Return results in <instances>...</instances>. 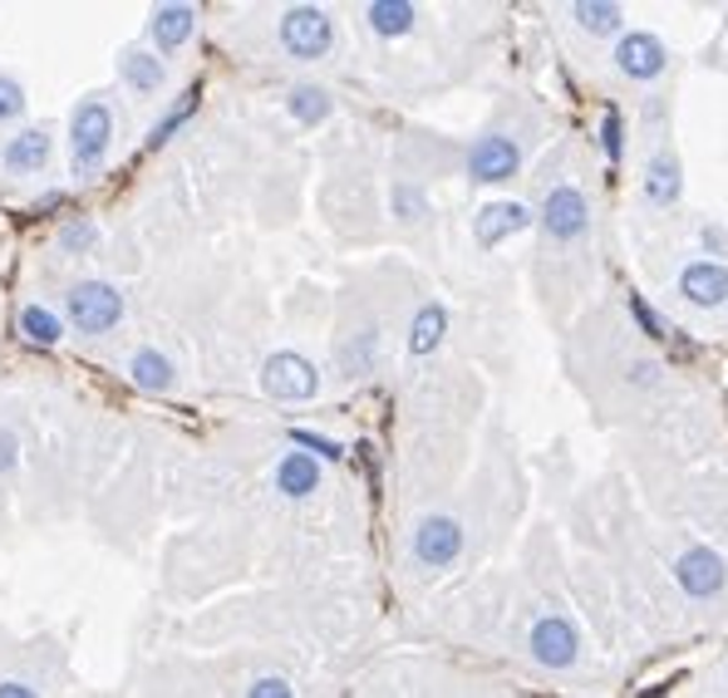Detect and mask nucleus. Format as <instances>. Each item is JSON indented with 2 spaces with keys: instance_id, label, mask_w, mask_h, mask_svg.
Wrapping results in <instances>:
<instances>
[{
  "instance_id": "obj_23",
  "label": "nucleus",
  "mask_w": 728,
  "mask_h": 698,
  "mask_svg": "<svg viewBox=\"0 0 728 698\" xmlns=\"http://www.w3.org/2000/svg\"><path fill=\"white\" fill-rule=\"evenodd\" d=\"M572 15L582 30H590V35H620V25H626L620 6H606V0H576Z\"/></svg>"
},
{
  "instance_id": "obj_26",
  "label": "nucleus",
  "mask_w": 728,
  "mask_h": 698,
  "mask_svg": "<svg viewBox=\"0 0 728 698\" xmlns=\"http://www.w3.org/2000/svg\"><path fill=\"white\" fill-rule=\"evenodd\" d=\"M600 153L610 157V167H620V157H626V119H620V109H606V119H600Z\"/></svg>"
},
{
  "instance_id": "obj_30",
  "label": "nucleus",
  "mask_w": 728,
  "mask_h": 698,
  "mask_svg": "<svg viewBox=\"0 0 728 698\" xmlns=\"http://www.w3.org/2000/svg\"><path fill=\"white\" fill-rule=\"evenodd\" d=\"M94 237H99V227H94L89 217H79V221H65V231H59V247H65V251H89Z\"/></svg>"
},
{
  "instance_id": "obj_2",
  "label": "nucleus",
  "mask_w": 728,
  "mask_h": 698,
  "mask_svg": "<svg viewBox=\"0 0 728 698\" xmlns=\"http://www.w3.org/2000/svg\"><path fill=\"white\" fill-rule=\"evenodd\" d=\"M65 310H69V325H74V330H84V335H109L113 325L123 320V295L113 291L109 281H79V285H69Z\"/></svg>"
},
{
  "instance_id": "obj_33",
  "label": "nucleus",
  "mask_w": 728,
  "mask_h": 698,
  "mask_svg": "<svg viewBox=\"0 0 728 698\" xmlns=\"http://www.w3.org/2000/svg\"><path fill=\"white\" fill-rule=\"evenodd\" d=\"M15 458H20V443H15V433H10V428H0V478H6V472L15 468Z\"/></svg>"
},
{
  "instance_id": "obj_12",
  "label": "nucleus",
  "mask_w": 728,
  "mask_h": 698,
  "mask_svg": "<svg viewBox=\"0 0 728 698\" xmlns=\"http://www.w3.org/2000/svg\"><path fill=\"white\" fill-rule=\"evenodd\" d=\"M526 227H532V207H522V203H488L478 217H472V237H478V247H488V251Z\"/></svg>"
},
{
  "instance_id": "obj_6",
  "label": "nucleus",
  "mask_w": 728,
  "mask_h": 698,
  "mask_svg": "<svg viewBox=\"0 0 728 698\" xmlns=\"http://www.w3.org/2000/svg\"><path fill=\"white\" fill-rule=\"evenodd\" d=\"M522 173V148H517L508 133H478L468 143V177L482 187L492 183H512Z\"/></svg>"
},
{
  "instance_id": "obj_37",
  "label": "nucleus",
  "mask_w": 728,
  "mask_h": 698,
  "mask_svg": "<svg viewBox=\"0 0 728 698\" xmlns=\"http://www.w3.org/2000/svg\"><path fill=\"white\" fill-rule=\"evenodd\" d=\"M664 694H670V689H655V694H640V698H664Z\"/></svg>"
},
{
  "instance_id": "obj_21",
  "label": "nucleus",
  "mask_w": 728,
  "mask_h": 698,
  "mask_svg": "<svg viewBox=\"0 0 728 698\" xmlns=\"http://www.w3.org/2000/svg\"><path fill=\"white\" fill-rule=\"evenodd\" d=\"M286 109H291V119H295V123L315 129V123L330 119V94H325L320 84H295L291 99H286Z\"/></svg>"
},
{
  "instance_id": "obj_17",
  "label": "nucleus",
  "mask_w": 728,
  "mask_h": 698,
  "mask_svg": "<svg viewBox=\"0 0 728 698\" xmlns=\"http://www.w3.org/2000/svg\"><path fill=\"white\" fill-rule=\"evenodd\" d=\"M276 488H281V497H311L320 488V468H315L311 452H286L276 462Z\"/></svg>"
},
{
  "instance_id": "obj_35",
  "label": "nucleus",
  "mask_w": 728,
  "mask_h": 698,
  "mask_svg": "<svg viewBox=\"0 0 728 698\" xmlns=\"http://www.w3.org/2000/svg\"><path fill=\"white\" fill-rule=\"evenodd\" d=\"M0 698H40V694L30 689V684H20V679H6L0 684Z\"/></svg>"
},
{
  "instance_id": "obj_5",
  "label": "nucleus",
  "mask_w": 728,
  "mask_h": 698,
  "mask_svg": "<svg viewBox=\"0 0 728 698\" xmlns=\"http://www.w3.org/2000/svg\"><path fill=\"white\" fill-rule=\"evenodd\" d=\"M536 221H542V231L552 241H562V247L582 241L586 231H590V203H586V193H582V187H572V183L552 187V193H546V203H542V211H536Z\"/></svg>"
},
{
  "instance_id": "obj_13",
  "label": "nucleus",
  "mask_w": 728,
  "mask_h": 698,
  "mask_svg": "<svg viewBox=\"0 0 728 698\" xmlns=\"http://www.w3.org/2000/svg\"><path fill=\"white\" fill-rule=\"evenodd\" d=\"M153 45L163 50V55H173V50H183L187 40H193L197 30V10L193 6H157L153 10Z\"/></svg>"
},
{
  "instance_id": "obj_22",
  "label": "nucleus",
  "mask_w": 728,
  "mask_h": 698,
  "mask_svg": "<svg viewBox=\"0 0 728 698\" xmlns=\"http://www.w3.org/2000/svg\"><path fill=\"white\" fill-rule=\"evenodd\" d=\"M20 335H25L30 345L50 349V345L65 340V325H59V315L45 310V305H25V310H20Z\"/></svg>"
},
{
  "instance_id": "obj_19",
  "label": "nucleus",
  "mask_w": 728,
  "mask_h": 698,
  "mask_svg": "<svg viewBox=\"0 0 728 698\" xmlns=\"http://www.w3.org/2000/svg\"><path fill=\"white\" fill-rule=\"evenodd\" d=\"M129 379L139 389H148V394H167L173 389V359L167 355H157V349H139V355L129 359Z\"/></svg>"
},
{
  "instance_id": "obj_3",
  "label": "nucleus",
  "mask_w": 728,
  "mask_h": 698,
  "mask_svg": "<svg viewBox=\"0 0 728 698\" xmlns=\"http://www.w3.org/2000/svg\"><path fill=\"white\" fill-rule=\"evenodd\" d=\"M281 50L291 59H325L335 50V20L320 6H291L281 15Z\"/></svg>"
},
{
  "instance_id": "obj_9",
  "label": "nucleus",
  "mask_w": 728,
  "mask_h": 698,
  "mask_svg": "<svg viewBox=\"0 0 728 698\" xmlns=\"http://www.w3.org/2000/svg\"><path fill=\"white\" fill-rule=\"evenodd\" d=\"M463 556V522L458 516H424L414 526V560L428 570H443Z\"/></svg>"
},
{
  "instance_id": "obj_25",
  "label": "nucleus",
  "mask_w": 728,
  "mask_h": 698,
  "mask_svg": "<svg viewBox=\"0 0 728 698\" xmlns=\"http://www.w3.org/2000/svg\"><path fill=\"white\" fill-rule=\"evenodd\" d=\"M374 355H379V330H360L350 345L340 349V359H345V374H365L369 364H374Z\"/></svg>"
},
{
  "instance_id": "obj_36",
  "label": "nucleus",
  "mask_w": 728,
  "mask_h": 698,
  "mask_svg": "<svg viewBox=\"0 0 728 698\" xmlns=\"http://www.w3.org/2000/svg\"><path fill=\"white\" fill-rule=\"evenodd\" d=\"M704 241H709L714 251H724V231H719V227H709V231H704Z\"/></svg>"
},
{
  "instance_id": "obj_16",
  "label": "nucleus",
  "mask_w": 728,
  "mask_h": 698,
  "mask_svg": "<svg viewBox=\"0 0 728 698\" xmlns=\"http://www.w3.org/2000/svg\"><path fill=\"white\" fill-rule=\"evenodd\" d=\"M680 187H684L680 157L664 148V153H655V163H650V173H645V197L655 207H674V203H680Z\"/></svg>"
},
{
  "instance_id": "obj_15",
  "label": "nucleus",
  "mask_w": 728,
  "mask_h": 698,
  "mask_svg": "<svg viewBox=\"0 0 728 698\" xmlns=\"http://www.w3.org/2000/svg\"><path fill=\"white\" fill-rule=\"evenodd\" d=\"M119 79L129 84L133 94H157L167 84V65L148 50H123L119 55Z\"/></svg>"
},
{
  "instance_id": "obj_18",
  "label": "nucleus",
  "mask_w": 728,
  "mask_h": 698,
  "mask_svg": "<svg viewBox=\"0 0 728 698\" xmlns=\"http://www.w3.org/2000/svg\"><path fill=\"white\" fill-rule=\"evenodd\" d=\"M443 340H448V310L434 301L414 315V325H409V355H434Z\"/></svg>"
},
{
  "instance_id": "obj_20",
  "label": "nucleus",
  "mask_w": 728,
  "mask_h": 698,
  "mask_svg": "<svg viewBox=\"0 0 728 698\" xmlns=\"http://www.w3.org/2000/svg\"><path fill=\"white\" fill-rule=\"evenodd\" d=\"M369 15V30H374V35H409V30H414V20H419V10L409 6V0H374V6L365 10Z\"/></svg>"
},
{
  "instance_id": "obj_29",
  "label": "nucleus",
  "mask_w": 728,
  "mask_h": 698,
  "mask_svg": "<svg viewBox=\"0 0 728 698\" xmlns=\"http://www.w3.org/2000/svg\"><path fill=\"white\" fill-rule=\"evenodd\" d=\"M630 315H635V320H640V330H645L650 340H664V335H670V325H664V315H660L655 305L645 301V295H630Z\"/></svg>"
},
{
  "instance_id": "obj_11",
  "label": "nucleus",
  "mask_w": 728,
  "mask_h": 698,
  "mask_svg": "<svg viewBox=\"0 0 728 698\" xmlns=\"http://www.w3.org/2000/svg\"><path fill=\"white\" fill-rule=\"evenodd\" d=\"M680 295L689 305H704V310L724 305L728 301V266L724 261H689V266L680 271Z\"/></svg>"
},
{
  "instance_id": "obj_8",
  "label": "nucleus",
  "mask_w": 728,
  "mask_h": 698,
  "mask_svg": "<svg viewBox=\"0 0 728 698\" xmlns=\"http://www.w3.org/2000/svg\"><path fill=\"white\" fill-rule=\"evenodd\" d=\"M674 580L684 586V596L714 600L728 586V560L714 546H689V552H680V560H674Z\"/></svg>"
},
{
  "instance_id": "obj_34",
  "label": "nucleus",
  "mask_w": 728,
  "mask_h": 698,
  "mask_svg": "<svg viewBox=\"0 0 728 698\" xmlns=\"http://www.w3.org/2000/svg\"><path fill=\"white\" fill-rule=\"evenodd\" d=\"M630 379H635V384H655V379H660V364H650V359H635V364H630Z\"/></svg>"
},
{
  "instance_id": "obj_7",
  "label": "nucleus",
  "mask_w": 728,
  "mask_h": 698,
  "mask_svg": "<svg viewBox=\"0 0 728 698\" xmlns=\"http://www.w3.org/2000/svg\"><path fill=\"white\" fill-rule=\"evenodd\" d=\"M532 659L542 664V669H572L576 659H582V630L572 625L566 615H542L532 625Z\"/></svg>"
},
{
  "instance_id": "obj_28",
  "label": "nucleus",
  "mask_w": 728,
  "mask_h": 698,
  "mask_svg": "<svg viewBox=\"0 0 728 698\" xmlns=\"http://www.w3.org/2000/svg\"><path fill=\"white\" fill-rule=\"evenodd\" d=\"M424 211H428L424 187H409V183H399V187H394V217H399V221H419Z\"/></svg>"
},
{
  "instance_id": "obj_4",
  "label": "nucleus",
  "mask_w": 728,
  "mask_h": 698,
  "mask_svg": "<svg viewBox=\"0 0 728 698\" xmlns=\"http://www.w3.org/2000/svg\"><path fill=\"white\" fill-rule=\"evenodd\" d=\"M261 389L281 404H301V399H315L320 394V369L311 364L305 355L295 349H276V355L261 364Z\"/></svg>"
},
{
  "instance_id": "obj_1",
  "label": "nucleus",
  "mask_w": 728,
  "mask_h": 698,
  "mask_svg": "<svg viewBox=\"0 0 728 698\" xmlns=\"http://www.w3.org/2000/svg\"><path fill=\"white\" fill-rule=\"evenodd\" d=\"M113 143V113L104 99H84L74 103V119H69V163L79 177H94L109 157Z\"/></svg>"
},
{
  "instance_id": "obj_31",
  "label": "nucleus",
  "mask_w": 728,
  "mask_h": 698,
  "mask_svg": "<svg viewBox=\"0 0 728 698\" xmlns=\"http://www.w3.org/2000/svg\"><path fill=\"white\" fill-rule=\"evenodd\" d=\"M20 113H25V89H20L10 74H0V123L20 119Z\"/></svg>"
},
{
  "instance_id": "obj_27",
  "label": "nucleus",
  "mask_w": 728,
  "mask_h": 698,
  "mask_svg": "<svg viewBox=\"0 0 728 698\" xmlns=\"http://www.w3.org/2000/svg\"><path fill=\"white\" fill-rule=\"evenodd\" d=\"M291 443H295V448H311L315 458H325V462H340L345 458L340 443L325 438V433H311V428H291Z\"/></svg>"
},
{
  "instance_id": "obj_32",
  "label": "nucleus",
  "mask_w": 728,
  "mask_h": 698,
  "mask_svg": "<svg viewBox=\"0 0 728 698\" xmlns=\"http://www.w3.org/2000/svg\"><path fill=\"white\" fill-rule=\"evenodd\" d=\"M247 698H295V689L281 679V674H261V679L247 689Z\"/></svg>"
},
{
  "instance_id": "obj_14",
  "label": "nucleus",
  "mask_w": 728,
  "mask_h": 698,
  "mask_svg": "<svg viewBox=\"0 0 728 698\" xmlns=\"http://www.w3.org/2000/svg\"><path fill=\"white\" fill-rule=\"evenodd\" d=\"M0 163L10 173H40L50 163V129H20L15 139L0 148Z\"/></svg>"
},
{
  "instance_id": "obj_10",
  "label": "nucleus",
  "mask_w": 728,
  "mask_h": 698,
  "mask_svg": "<svg viewBox=\"0 0 728 698\" xmlns=\"http://www.w3.org/2000/svg\"><path fill=\"white\" fill-rule=\"evenodd\" d=\"M664 65H670V55H664L660 35H650V30H630V35H620L616 45V69L626 74V79H660Z\"/></svg>"
},
{
  "instance_id": "obj_24",
  "label": "nucleus",
  "mask_w": 728,
  "mask_h": 698,
  "mask_svg": "<svg viewBox=\"0 0 728 698\" xmlns=\"http://www.w3.org/2000/svg\"><path fill=\"white\" fill-rule=\"evenodd\" d=\"M193 109H197V89H187V94H183V103H173V109H167L163 119L153 123V133H148V148H163L177 129H183L187 119H193Z\"/></svg>"
}]
</instances>
